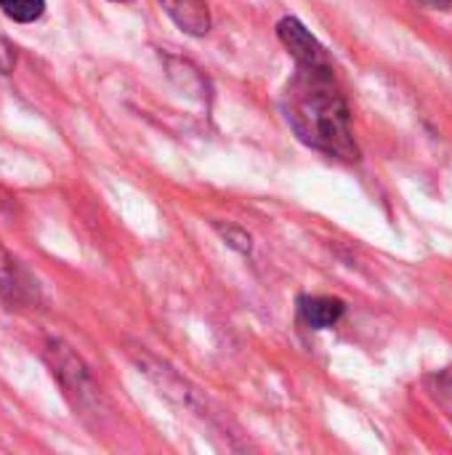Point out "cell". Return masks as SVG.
<instances>
[{
  "mask_svg": "<svg viewBox=\"0 0 452 455\" xmlns=\"http://www.w3.org/2000/svg\"><path fill=\"white\" fill-rule=\"evenodd\" d=\"M0 8L8 19L19 24H32L45 13V0H0Z\"/></svg>",
  "mask_w": 452,
  "mask_h": 455,
  "instance_id": "52a82bcc",
  "label": "cell"
},
{
  "mask_svg": "<svg viewBox=\"0 0 452 455\" xmlns=\"http://www.w3.org/2000/svg\"><path fill=\"white\" fill-rule=\"evenodd\" d=\"M0 299L11 307H27L37 299L35 280L5 251H0Z\"/></svg>",
  "mask_w": 452,
  "mask_h": 455,
  "instance_id": "277c9868",
  "label": "cell"
},
{
  "mask_svg": "<svg viewBox=\"0 0 452 455\" xmlns=\"http://www.w3.org/2000/svg\"><path fill=\"white\" fill-rule=\"evenodd\" d=\"M168 16L189 35H205L210 29V11L205 0H160Z\"/></svg>",
  "mask_w": 452,
  "mask_h": 455,
  "instance_id": "5b68a950",
  "label": "cell"
},
{
  "mask_svg": "<svg viewBox=\"0 0 452 455\" xmlns=\"http://www.w3.org/2000/svg\"><path fill=\"white\" fill-rule=\"evenodd\" d=\"M301 317L309 328H330L341 320L344 315V301L341 299H330V296H306L298 301Z\"/></svg>",
  "mask_w": 452,
  "mask_h": 455,
  "instance_id": "8992f818",
  "label": "cell"
},
{
  "mask_svg": "<svg viewBox=\"0 0 452 455\" xmlns=\"http://www.w3.org/2000/svg\"><path fill=\"white\" fill-rule=\"evenodd\" d=\"M48 357H51V368L53 376H59L61 387L67 389V395H77V405H85L88 400L96 397V387L85 371V365L69 352V347L61 344H51L48 347Z\"/></svg>",
  "mask_w": 452,
  "mask_h": 455,
  "instance_id": "3957f363",
  "label": "cell"
},
{
  "mask_svg": "<svg viewBox=\"0 0 452 455\" xmlns=\"http://www.w3.org/2000/svg\"><path fill=\"white\" fill-rule=\"evenodd\" d=\"M277 35H280L282 45L293 53V59L298 61V67L333 69L325 45H322V43L304 27V21H298L296 16H285V19L277 24Z\"/></svg>",
  "mask_w": 452,
  "mask_h": 455,
  "instance_id": "7a4b0ae2",
  "label": "cell"
},
{
  "mask_svg": "<svg viewBox=\"0 0 452 455\" xmlns=\"http://www.w3.org/2000/svg\"><path fill=\"white\" fill-rule=\"evenodd\" d=\"M13 67H16V48L5 37H0V75L13 72Z\"/></svg>",
  "mask_w": 452,
  "mask_h": 455,
  "instance_id": "ba28073f",
  "label": "cell"
},
{
  "mask_svg": "<svg viewBox=\"0 0 452 455\" xmlns=\"http://www.w3.org/2000/svg\"><path fill=\"white\" fill-rule=\"evenodd\" d=\"M424 3H429V5H434V8H445V5H450L452 0H424Z\"/></svg>",
  "mask_w": 452,
  "mask_h": 455,
  "instance_id": "9c48e42d",
  "label": "cell"
},
{
  "mask_svg": "<svg viewBox=\"0 0 452 455\" xmlns=\"http://www.w3.org/2000/svg\"><path fill=\"white\" fill-rule=\"evenodd\" d=\"M282 107L304 144L349 163L360 157L349 104L333 80V69L298 67L296 77L288 83Z\"/></svg>",
  "mask_w": 452,
  "mask_h": 455,
  "instance_id": "6da1fadb",
  "label": "cell"
}]
</instances>
